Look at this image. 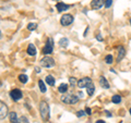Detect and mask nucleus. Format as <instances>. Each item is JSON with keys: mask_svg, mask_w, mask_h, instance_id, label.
Instances as JSON below:
<instances>
[{"mask_svg": "<svg viewBox=\"0 0 131 123\" xmlns=\"http://www.w3.org/2000/svg\"><path fill=\"white\" fill-rule=\"evenodd\" d=\"M39 114L42 117L43 121H48L50 116H49V105L47 104V101L42 100L39 102Z\"/></svg>", "mask_w": 131, "mask_h": 123, "instance_id": "1", "label": "nucleus"}, {"mask_svg": "<svg viewBox=\"0 0 131 123\" xmlns=\"http://www.w3.org/2000/svg\"><path fill=\"white\" fill-rule=\"evenodd\" d=\"M62 95L63 96L60 97V100L66 105H74L80 100L79 96L73 95V94H67L66 93V94H62Z\"/></svg>", "mask_w": 131, "mask_h": 123, "instance_id": "2", "label": "nucleus"}, {"mask_svg": "<svg viewBox=\"0 0 131 123\" xmlns=\"http://www.w3.org/2000/svg\"><path fill=\"white\" fill-rule=\"evenodd\" d=\"M39 64H40V67H43V68H54L55 65H56V62H55V60L51 58V57H49V56H45L44 58H42L39 60Z\"/></svg>", "mask_w": 131, "mask_h": 123, "instance_id": "3", "label": "nucleus"}, {"mask_svg": "<svg viewBox=\"0 0 131 123\" xmlns=\"http://www.w3.org/2000/svg\"><path fill=\"white\" fill-rule=\"evenodd\" d=\"M54 52V39L48 38L46 45L42 48V54L45 56H50Z\"/></svg>", "mask_w": 131, "mask_h": 123, "instance_id": "4", "label": "nucleus"}, {"mask_svg": "<svg viewBox=\"0 0 131 123\" xmlns=\"http://www.w3.org/2000/svg\"><path fill=\"white\" fill-rule=\"evenodd\" d=\"M73 21H74V18H73V15L70 14V13H66L60 18V24L62 26L71 25V24L73 23Z\"/></svg>", "mask_w": 131, "mask_h": 123, "instance_id": "5", "label": "nucleus"}, {"mask_svg": "<svg viewBox=\"0 0 131 123\" xmlns=\"http://www.w3.org/2000/svg\"><path fill=\"white\" fill-rule=\"evenodd\" d=\"M10 97L13 101H19L20 99H22L23 93H22L21 89L14 88V89H12V91H10Z\"/></svg>", "mask_w": 131, "mask_h": 123, "instance_id": "6", "label": "nucleus"}, {"mask_svg": "<svg viewBox=\"0 0 131 123\" xmlns=\"http://www.w3.org/2000/svg\"><path fill=\"white\" fill-rule=\"evenodd\" d=\"M93 83V81H92V79H90V77H88V76H85V77H83V79H81V80H79L78 81V87L79 88H86L89 85H91Z\"/></svg>", "mask_w": 131, "mask_h": 123, "instance_id": "7", "label": "nucleus"}, {"mask_svg": "<svg viewBox=\"0 0 131 123\" xmlns=\"http://www.w3.org/2000/svg\"><path fill=\"white\" fill-rule=\"evenodd\" d=\"M8 114H9V109H8V106L2 100H0V120L6 119Z\"/></svg>", "mask_w": 131, "mask_h": 123, "instance_id": "8", "label": "nucleus"}, {"mask_svg": "<svg viewBox=\"0 0 131 123\" xmlns=\"http://www.w3.org/2000/svg\"><path fill=\"white\" fill-rule=\"evenodd\" d=\"M105 5V0H92L90 6H91V9L93 10H98L102 9Z\"/></svg>", "mask_w": 131, "mask_h": 123, "instance_id": "9", "label": "nucleus"}, {"mask_svg": "<svg viewBox=\"0 0 131 123\" xmlns=\"http://www.w3.org/2000/svg\"><path fill=\"white\" fill-rule=\"evenodd\" d=\"M71 8L70 5H67V3H63V2H61V1H58L57 2V5H56V9H57V12H59V13H61V12H64V11H67L69 10Z\"/></svg>", "mask_w": 131, "mask_h": 123, "instance_id": "10", "label": "nucleus"}, {"mask_svg": "<svg viewBox=\"0 0 131 123\" xmlns=\"http://www.w3.org/2000/svg\"><path fill=\"white\" fill-rule=\"evenodd\" d=\"M126 56V49L124 46H119L118 47V50H117V58H116V61L117 62H120V61L125 58Z\"/></svg>", "mask_w": 131, "mask_h": 123, "instance_id": "11", "label": "nucleus"}, {"mask_svg": "<svg viewBox=\"0 0 131 123\" xmlns=\"http://www.w3.org/2000/svg\"><path fill=\"white\" fill-rule=\"evenodd\" d=\"M26 52H27V55L31 56V57H34L36 54H37V50H36V47L34 46V44H28Z\"/></svg>", "mask_w": 131, "mask_h": 123, "instance_id": "12", "label": "nucleus"}, {"mask_svg": "<svg viewBox=\"0 0 131 123\" xmlns=\"http://www.w3.org/2000/svg\"><path fill=\"white\" fill-rule=\"evenodd\" d=\"M100 85H101V87H103L104 89H108L110 87L109 82L107 81V79H106L105 76H101L100 77Z\"/></svg>", "mask_w": 131, "mask_h": 123, "instance_id": "13", "label": "nucleus"}, {"mask_svg": "<svg viewBox=\"0 0 131 123\" xmlns=\"http://www.w3.org/2000/svg\"><path fill=\"white\" fill-rule=\"evenodd\" d=\"M9 119H10V122H12V123H21L19 120V118H18V114H16V112H14V111L9 113Z\"/></svg>", "mask_w": 131, "mask_h": 123, "instance_id": "14", "label": "nucleus"}, {"mask_svg": "<svg viewBox=\"0 0 131 123\" xmlns=\"http://www.w3.org/2000/svg\"><path fill=\"white\" fill-rule=\"evenodd\" d=\"M45 82H46V84L49 86H54L56 83V79L52 75H47L45 77Z\"/></svg>", "mask_w": 131, "mask_h": 123, "instance_id": "15", "label": "nucleus"}, {"mask_svg": "<svg viewBox=\"0 0 131 123\" xmlns=\"http://www.w3.org/2000/svg\"><path fill=\"white\" fill-rule=\"evenodd\" d=\"M58 45H59L60 47H62V48H67L69 46V39L66 38V37L60 38L59 42H58Z\"/></svg>", "mask_w": 131, "mask_h": 123, "instance_id": "16", "label": "nucleus"}, {"mask_svg": "<svg viewBox=\"0 0 131 123\" xmlns=\"http://www.w3.org/2000/svg\"><path fill=\"white\" fill-rule=\"evenodd\" d=\"M68 88H69V85L68 84H66V83H62V84H60L59 85V87H58V92L60 94H66L68 92Z\"/></svg>", "mask_w": 131, "mask_h": 123, "instance_id": "17", "label": "nucleus"}, {"mask_svg": "<svg viewBox=\"0 0 131 123\" xmlns=\"http://www.w3.org/2000/svg\"><path fill=\"white\" fill-rule=\"evenodd\" d=\"M86 93L89 96H93V94L95 93V85H94V83H92L86 87Z\"/></svg>", "mask_w": 131, "mask_h": 123, "instance_id": "18", "label": "nucleus"}, {"mask_svg": "<svg viewBox=\"0 0 131 123\" xmlns=\"http://www.w3.org/2000/svg\"><path fill=\"white\" fill-rule=\"evenodd\" d=\"M121 100H122V98H121L120 95H114L112 97V102H113V104L118 105V104H120V102H121Z\"/></svg>", "mask_w": 131, "mask_h": 123, "instance_id": "19", "label": "nucleus"}, {"mask_svg": "<svg viewBox=\"0 0 131 123\" xmlns=\"http://www.w3.org/2000/svg\"><path fill=\"white\" fill-rule=\"evenodd\" d=\"M19 81L21 82L22 84H26L28 82V76L26 74H20L19 75Z\"/></svg>", "mask_w": 131, "mask_h": 123, "instance_id": "20", "label": "nucleus"}, {"mask_svg": "<svg viewBox=\"0 0 131 123\" xmlns=\"http://www.w3.org/2000/svg\"><path fill=\"white\" fill-rule=\"evenodd\" d=\"M38 86H39L40 92H42V93H46V91H47L46 85H45V83H44V82H43L42 80H39V81H38Z\"/></svg>", "mask_w": 131, "mask_h": 123, "instance_id": "21", "label": "nucleus"}, {"mask_svg": "<svg viewBox=\"0 0 131 123\" xmlns=\"http://www.w3.org/2000/svg\"><path fill=\"white\" fill-rule=\"evenodd\" d=\"M114 62V57L113 55H107L105 57V63L106 64H112Z\"/></svg>", "mask_w": 131, "mask_h": 123, "instance_id": "22", "label": "nucleus"}, {"mask_svg": "<svg viewBox=\"0 0 131 123\" xmlns=\"http://www.w3.org/2000/svg\"><path fill=\"white\" fill-rule=\"evenodd\" d=\"M36 28H37V24H36V23H28L27 24V30L28 31L33 32V31H35Z\"/></svg>", "mask_w": 131, "mask_h": 123, "instance_id": "23", "label": "nucleus"}, {"mask_svg": "<svg viewBox=\"0 0 131 123\" xmlns=\"http://www.w3.org/2000/svg\"><path fill=\"white\" fill-rule=\"evenodd\" d=\"M69 83H70V86H72V87H74V86L78 84V81L74 76H70L69 77Z\"/></svg>", "mask_w": 131, "mask_h": 123, "instance_id": "24", "label": "nucleus"}, {"mask_svg": "<svg viewBox=\"0 0 131 123\" xmlns=\"http://www.w3.org/2000/svg\"><path fill=\"white\" fill-rule=\"evenodd\" d=\"M112 5H113V0H105V8L106 9H109L110 7H112Z\"/></svg>", "mask_w": 131, "mask_h": 123, "instance_id": "25", "label": "nucleus"}, {"mask_svg": "<svg viewBox=\"0 0 131 123\" xmlns=\"http://www.w3.org/2000/svg\"><path fill=\"white\" fill-rule=\"evenodd\" d=\"M85 114H86V113H85V110H80V111L77 112V117L78 118H81V117H84Z\"/></svg>", "mask_w": 131, "mask_h": 123, "instance_id": "26", "label": "nucleus"}, {"mask_svg": "<svg viewBox=\"0 0 131 123\" xmlns=\"http://www.w3.org/2000/svg\"><path fill=\"white\" fill-rule=\"evenodd\" d=\"M85 113H86L88 116H91V114H92V110H91V108H90V107H85Z\"/></svg>", "mask_w": 131, "mask_h": 123, "instance_id": "27", "label": "nucleus"}, {"mask_svg": "<svg viewBox=\"0 0 131 123\" xmlns=\"http://www.w3.org/2000/svg\"><path fill=\"white\" fill-rule=\"evenodd\" d=\"M96 39L98 40V42H103V40H104L103 36H102L101 34H97V35H96Z\"/></svg>", "mask_w": 131, "mask_h": 123, "instance_id": "28", "label": "nucleus"}, {"mask_svg": "<svg viewBox=\"0 0 131 123\" xmlns=\"http://www.w3.org/2000/svg\"><path fill=\"white\" fill-rule=\"evenodd\" d=\"M21 121H23L24 123H28V120H27L25 117H22V118H21Z\"/></svg>", "mask_w": 131, "mask_h": 123, "instance_id": "29", "label": "nucleus"}, {"mask_svg": "<svg viewBox=\"0 0 131 123\" xmlns=\"http://www.w3.org/2000/svg\"><path fill=\"white\" fill-rule=\"evenodd\" d=\"M78 95H79V98H83L84 97V93L79 92V93H78Z\"/></svg>", "mask_w": 131, "mask_h": 123, "instance_id": "30", "label": "nucleus"}, {"mask_svg": "<svg viewBox=\"0 0 131 123\" xmlns=\"http://www.w3.org/2000/svg\"><path fill=\"white\" fill-rule=\"evenodd\" d=\"M105 113H106V116H107L108 118H110V117H113V114H112V113H110L109 111H107V110H106V111H105Z\"/></svg>", "mask_w": 131, "mask_h": 123, "instance_id": "31", "label": "nucleus"}, {"mask_svg": "<svg viewBox=\"0 0 131 123\" xmlns=\"http://www.w3.org/2000/svg\"><path fill=\"white\" fill-rule=\"evenodd\" d=\"M89 30H90V27H89V26H88L86 28H85V31H84V34H83V36H84V37H85V36H86V34H88Z\"/></svg>", "mask_w": 131, "mask_h": 123, "instance_id": "32", "label": "nucleus"}, {"mask_svg": "<svg viewBox=\"0 0 131 123\" xmlns=\"http://www.w3.org/2000/svg\"><path fill=\"white\" fill-rule=\"evenodd\" d=\"M40 71H42V70H40V68H38V67L35 68V72H36V73H40Z\"/></svg>", "mask_w": 131, "mask_h": 123, "instance_id": "33", "label": "nucleus"}, {"mask_svg": "<svg viewBox=\"0 0 131 123\" xmlns=\"http://www.w3.org/2000/svg\"><path fill=\"white\" fill-rule=\"evenodd\" d=\"M95 123H106V122H105L104 120H97Z\"/></svg>", "mask_w": 131, "mask_h": 123, "instance_id": "34", "label": "nucleus"}, {"mask_svg": "<svg viewBox=\"0 0 131 123\" xmlns=\"http://www.w3.org/2000/svg\"><path fill=\"white\" fill-rule=\"evenodd\" d=\"M110 71H112L113 73H116V71H115V69H110Z\"/></svg>", "mask_w": 131, "mask_h": 123, "instance_id": "35", "label": "nucleus"}, {"mask_svg": "<svg viewBox=\"0 0 131 123\" xmlns=\"http://www.w3.org/2000/svg\"><path fill=\"white\" fill-rule=\"evenodd\" d=\"M2 38V33H1V31H0V39Z\"/></svg>", "mask_w": 131, "mask_h": 123, "instance_id": "36", "label": "nucleus"}, {"mask_svg": "<svg viewBox=\"0 0 131 123\" xmlns=\"http://www.w3.org/2000/svg\"><path fill=\"white\" fill-rule=\"evenodd\" d=\"M129 112H130V114H131V108H130V109H129Z\"/></svg>", "mask_w": 131, "mask_h": 123, "instance_id": "37", "label": "nucleus"}, {"mask_svg": "<svg viewBox=\"0 0 131 123\" xmlns=\"http://www.w3.org/2000/svg\"><path fill=\"white\" fill-rule=\"evenodd\" d=\"M54 1H59V0H54Z\"/></svg>", "mask_w": 131, "mask_h": 123, "instance_id": "38", "label": "nucleus"}, {"mask_svg": "<svg viewBox=\"0 0 131 123\" xmlns=\"http://www.w3.org/2000/svg\"><path fill=\"white\" fill-rule=\"evenodd\" d=\"M130 25H131V19H130Z\"/></svg>", "mask_w": 131, "mask_h": 123, "instance_id": "39", "label": "nucleus"}]
</instances>
